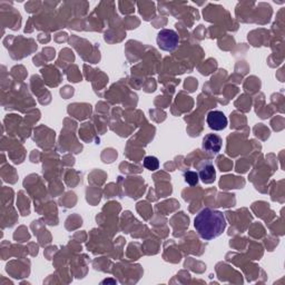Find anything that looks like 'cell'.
I'll use <instances>...</instances> for the list:
<instances>
[{"label":"cell","mask_w":285,"mask_h":285,"mask_svg":"<svg viewBox=\"0 0 285 285\" xmlns=\"http://www.w3.org/2000/svg\"><path fill=\"white\" fill-rule=\"evenodd\" d=\"M194 226L200 237L205 241H211L223 234L226 229V219L222 212L207 207L194 218Z\"/></svg>","instance_id":"6da1fadb"},{"label":"cell","mask_w":285,"mask_h":285,"mask_svg":"<svg viewBox=\"0 0 285 285\" xmlns=\"http://www.w3.org/2000/svg\"><path fill=\"white\" fill-rule=\"evenodd\" d=\"M157 46L164 51H173L177 48L179 38L176 31L172 29H163L158 32Z\"/></svg>","instance_id":"7a4b0ae2"},{"label":"cell","mask_w":285,"mask_h":285,"mask_svg":"<svg viewBox=\"0 0 285 285\" xmlns=\"http://www.w3.org/2000/svg\"><path fill=\"white\" fill-rule=\"evenodd\" d=\"M207 125L213 131H223L228 126V118L221 111H212L207 114Z\"/></svg>","instance_id":"3957f363"},{"label":"cell","mask_w":285,"mask_h":285,"mask_svg":"<svg viewBox=\"0 0 285 285\" xmlns=\"http://www.w3.org/2000/svg\"><path fill=\"white\" fill-rule=\"evenodd\" d=\"M198 177L205 184H213L216 178V171L212 161H203L198 167Z\"/></svg>","instance_id":"277c9868"},{"label":"cell","mask_w":285,"mask_h":285,"mask_svg":"<svg viewBox=\"0 0 285 285\" xmlns=\"http://www.w3.org/2000/svg\"><path fill=\"white\" fill-rule=\"evenodd\" d=\"M222 138L216 134H209L203 138L202 147L203 150L210 154H217L221 152L222 148Z\"/></svg>","instance_id":"5b68a950"},{"label":"cell","mask_w":285,"mask_h":285,"mask_svg":"<svg viewBox=\"0 0 285 285\" xmlns=\"http://www.w3.org/2000/svg\"><path fill=\"white\" fill-rule=\"evenodd\" d=\"M144 167L152 172L157 171L159 167V160L155 156H146L144 158Z\"/></svg>","instance_id":"8992f818"},{"label":"cell","mask_w":285,"mask_h":285,"mask_svg":"<svg viewBox=\"0 0 285 285\" xmlns=\"http://www.w3.org/2000/svg\"><path fill=\"white\" fill-rule=\"evenodd\" d=\"M184 178H185V182L191 185V186H195L197 185L199 177H198V174L196 172H193V171H187L184 173Z\"/></svg>","instance_id":"52a82bcc"}]
</instances>
